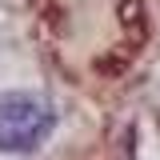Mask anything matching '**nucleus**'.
Instances as JSON below:
<instances>
[{"instance_id":"f257e3e1","label":"nucleus","mask_w":160,"mask_h":160,"mask_svg":"<svg viewBox=\"0 0 160 160\" xmlns=\"http://www.w3.org/2000/svg\"><path fill=\"white\" fill-rule=\"evenodd\" d=\"M52 132V108L40 96L8 92L0 96V152H32Z\"/></svg>"}]
</instances>
